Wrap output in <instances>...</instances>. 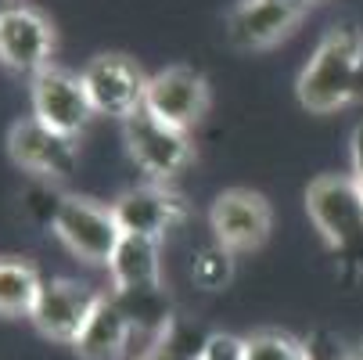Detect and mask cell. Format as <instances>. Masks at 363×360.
I'll return each instance as SVG.
<instances>
[{
  "instance_id": "d6986e66",
  "label": "cell",
  "mask_w": 363,
  "mask_h": 360,
  "mask_svg": "<svg viewBox=\"0 0 363 360\" xmlns=\"http://www.w3.org/2000/svg\"><path fill=\"white\" fill-rule=\"evenodd\" d=\"M245 360H306L302 339L281 328H259L245 335Z\"/></svg>"
},
{
  "instance_id": "9a60e30c",
  "label": "cell",
  "mask_w": 363,
  "mask_h": 360,
  "mask_svg": "<svg viewBox=\"0 0 363 360\" xmlns=\"http://www.w3.org/2000/svg\"><path fill=\"white\" fill-rule=\"evenodd\" d=\"M133 332L137 328H133L130 314L123 310L112 295L101 292L94 314L86 317V324H83L79 339L72 342V349H76L79 360H123Z\"/></svg>"
},
{
  "instance_id": "30bf717a",
  "label": "cell",
  "mask_w": 363,
  "mask_h": 360,
  "mask_svg": "<svg viewBox=\"0 0 363 360\" xmlns=\"http://www.w3.org/2000/svg\"><path fill=\"white\" fill-rule=\"evenodd\" d=\"M29 101H33V119H40L43 126L58 130L65 137H79L97 116L83 87V76L62 65H50L40 76H33Z\"/></svg>"
},
{
  "instance_id": "2e32d148",
  "label": "cell",
  "mask_w": 363,
  "mask_h": 360,
  "mask_svg": "<svg viewBox=\"0 0 363 360\" xmlns=\"http://www.w3.org/2000/svg\"><path fill=\"white\" fill-rule=\"evenodd\" d=\"M43 288V278L33 263L15 260V256H0V314L4 317H29L36 295Z\"/></svg>"
},
{
  "instance_id": "44dd1931",
  "label": "cell",
  "mask_w": 363,
  "mask_h": 360,
  "mask_svg": "<svg viewBox=\"0 0 363 360\" xmlns=\"http://www.w3.org/2000/svg\"><path fill=\"white\" fill-rule=\"evenodd\" d=\"M302 349H306V360H363L359 349L345 346V339L335 335L331 328H313L302 339Z\"/></svg>"
},
{
  "instance_id": "5bb4252c",
  "label": "cell",
  "mask_w": 363,
  "mask_h": 360,
  "mask_svg": "<svg viewBox=\"0 0 363 360\" xmlns=\"http://www.w3.org/2000/svg\"><path fill=\"white\" fill-rule=\"evenodd\" d=\"M309 15V4H288V0H238L227 11V40L238 50H270Z\"/></svg>"
},
{
  "instance_id": "ffe728a7",
  "label": "cell",
  "mask_w": 363,
  "mask_h": 360,
  "mask_svg": "<svg viewBox=\"0 0 363 360\" xmlns=\"http://www.w3.org/2000/svg\"><path fill=\"white\" fill-rule=\"evenodd\" d=\"M62 202H65V191H58V184H50V180H29V187L22 191V213L40 224V227H55V217L62 209Z\"/></svg>"
},
{
  "instance_id": "7a4b0ae2",
  "label": "cell",
  "mask_w": 363,
  "mask_h": 360,
  "mask_svg": "<svg viewBox=\"0 0 363 360\" xmlns=\"http://www.w3.org/2000/svg\"><path fill=\"white\" fill-rule=\"evenodd\" d=\"M112 299L130 314L133 328L159 332L173 314L162 292V267H159V241L123 234L116 256L108 260Z\"/></svg>"
},
{
  "instance_id": "7402d4cb",
  "label": "cell",
  "mask_w": 363,
  "mask_h": 360,
  "mask_svg": "<svg viewBox=\"0 0 363 360\" xmlns=\"http://www.w3.org/2000/svg\"><path fill=\"white\" fill-rule=\"evenodd\" d=\"M201 360H245V339L230 332H213L201 349Z\"/></svg>"
},
{
  "instance_id": "e0dca14e",
  "label": "cell",
  "mask_w": 363,
  "mask_h": 360,
  "mask_svg": "<svg viewBox=\"0 0 363 360\" xmlns=\"http://www.w3.org/2000/svg\"><path fill=\"white\" fill-rule=\"evenodd\" d=\"M209 342V332L184 317H169L159 332L151 335V346L144 349L140 360H201V349Z\"/></svg>"
},
{
  "instance_id": "cb8c5ba5",
  "label": "cell",
  "mask_w": 363,
  "mask_h": 360,
  "mask_svg": "<svg viewBox=\"0 0 363 360\" xmlns=\"http://www.w3.org/2000/svg\"><path fill=\"white\" fill-rule=\"evenodd\" d=\"M288 4H309L313 8V4H320V0H288Z\"/></svg>"
},
{
  "instance_id": "6da1fadb",
  "label": "cell",
  "mask_w": 363,
  "mask_h": 360,
  "mask_svg": "<svg viewBox=\"0 0 363 360\" xmlns=\"http://www.w3.org/2000/svg\"><path fill=\"white\" fill-rule=\"evenodd\" d=\"M306 112H342L363 97V33L356 26H335L320 36L295 83Z\"/></svg>"
},
{
  "instance_id": "ac0fdd59",
  "label": "cell",
  "mask_w": 363,
  "mask_h": 360,
  "mask_svg": "<svg viewBox=\"0 0 363 360\" xmlns=\"http://www.w3.org/2000/svg\"><path fill=\"white\" fill-rule=\"evenodd\" d=\"M191 281L201 292H223L234 281V252L223 245H205L191 256Z\"/></svg>"
},
{
  "instance_id": "277c9868",
  "label": "cell",
  "mask_w": 363,
  "mask_h": 360,
  "mask_svg": "<svg viewBox=\"0 0 363 360\" xmlns=\"http://www.w3.org/2000/svg\"><path fill=\"white\" fill-rule=\"evenodd\" d=\"M50 234H55L72 256H79L83 263H94V267L97 263L108 267V260L116 256V249L123 241V231H119L112 205L86 198V195H65Z\"/></svg>"
},
{
  "instance_id": "8992f818",
  "label": "cell",
  "mask_w": 363,
  "mask_h": 360,
  "mask_svg": "<svg viewBox=\"0 0 363 360\" xmlns=\"http://www.w3.org/2000/svg\"><path fill=\"white\" fill-rule=\"evenodd\" d=\"M123 141H126V151L137 163V170L155 184H169L177 173H184L194 163L191 133L159 123L144 109L123 123Z\"/></svg>"
},
{
  "instance_id": "7c38bea8",
  "label": "cell",
  "mask_w": 363,
  "mask_h": 360,
  "mask_svg": "<svg viewBox=\"0 0 363 360\" xmlns=\"http://www.w3.org/2000/svg\"><path fill=\"white\" fill-rule=\"evenodd\" d=\"M112 213H116L123 234L162 241L177 224L187 220V202H184V195L173 191L169 184L147 180V184H140V187L123 191V195L112 202Z\"/></svg>"
},
{
  "instance_id": "3957f363",
  "label": "cell",
  "mask_w": 363,
  "mask_h": 360,
  "mask_svg": "<svg viewBox=\"0 0 363 360\" xmlns=\"http://www.w3.org/2000/svg\"><path fill=\"white\" fill-rule=\"evenodd\" d=\"M306 213L342 263L363 267V195L349 173H320L309 180Z\"/></svg>"
},
{
  "instance_id": "5b68a950",
  "label": "cell",
  "mask_w": 363,
  "mask_h": 360,
  "mask_svg": "<svg viewBox=\"0 0 363 360\" xmlns=\"http://www.w3.org/2000/svg\"><path fill=\"white\" fill-rule=\"evenodd\" d=\"M55 22L33 4H0V65L15 76H40L55 62Z\"/></svg>"
},
{
  "instance_id": "9c48e42d",
  "label": "cell",
  "mask_w": 363,
  "mask_h": 360,
  "mask_svg": "<svg viewBox=\"0 0 363 360\" xmlns=\"http://www.w3.org/2000/svg\"><path fill=\"white\" fill-rule=\"evenodd\" d=\"M209 227L216 245H223L227 252H255L267 245L274 231V205L252 187H227L209 209Z\"/></svg>"
},
{
  "instance_id": "ba28073f",
  "label": "cell",
  "mask_w": 363,
  "mask_h": 360,
  "mask_svg": "<svg viewBox=\"0 0 363 360\" xmlns=\"http://www.w3.org/2000/svg\"><path fill=\"white\" fill-rule=\"evenodd\" d=\"M8 156L33 180H50V184L69 180L76 173V166H79L76 137H65L58 130H50V126H43L33 116L11 123V130H8Z\"/></svg>"
},
{
  "instance_id": "d4e9b609",
  "label": "cell",
  "mask_w": 363,
  "mask_h": 360,
  "mask_svg": "<svg viewBox=\"0 0 363 360\" xmlns=\"http://www.w3.org/2000/svg\"><path fill=\"white\" fill-rule=\"evenodd\" d=\"M356 349H359V356H363V342H359V346H356Z\"/></svg>"
},
{
  "instance_id": "4fadbf2b",
  "label": "cell",
  "mask_w": 363,
  "mask_h": 360,
  "mask_svg": "<svg viewBox=\"0 0 363 360\" xmlns=\"http://www.w3.org/2000/svg\"><path fill=\"white\" fill-rule=\"evenodd\" d=\"M97 299H101V292H94L90 285H83L76 278H50V281H43V288L36 295L29 321L36 324V332L43 339L72 346L79 339L86 317L94 314Z\"/></svg>"
},
{
  "instance_id": "52a82bcc",
  "label": "cell",
  "mask_w": 363,
  "mask_h": 360,
  "mask_svg": "<svg viewBox=\"0 0 363 360\" xmlns=\"http://www.w3.org/2000/svg\"><path fill=\"white\" fill-rule=\"evenodd\" d=\"M213 105V90L198 69L191 65H169L162 72H155L147 80V94H144V112L155 116L159 123L191 133Z\"/></svg>"
},
{
  "instance_id": "603a6c76",
  "label": "cell",
  "mask_w": 363,
  "mask_h": 360,
  "mask_svg": "<svg viewBox=\"0 0 363 360\" xmlns=\"http://www.w3.org/2000/svg\"><path fill=\"white\" fill-rule=\"evenodd\" d=\"M349 177L363 195V119L352 126V137H349Z\"/></svg>"
},
{
  "instance_id": "8fae6325",
  "label": "cell",
  "mask_w": 363,
  "mask_h": 360,
  "mask_svg": "<svg viewBox=\"0 0 363 360\" xmlns=\"http://www.w3.org/2000/svg\"><path fill=\"white\" fill-rule=\"evenodd\" d=\"M83 87L90 94V105L97 116H112V119H130L144 109V94H147V80L144 69L126 58V55H97L86 62V69L79 72Z\"/></svg>"
}]
</instances>
